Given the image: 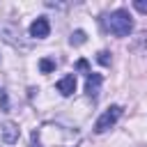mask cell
<instances>
[{
    "instance_id": "cell-1",
    "label": "cell",
    "mask_w": 147,
    "mask_h": 147,
    "mask_svg": "<svg viewBox=\"0 0 147 147\" xmlns=\"http://www.w3.org/2000/svg\"><path fill=\"white\" fill-rule=\"evenodd\" d=\"M108 30L115 34V37H129L131 30H133V18L126 9H115L110 16H108Z\"/></svg>"
},
{
    "instance_id": "cell-2",
    "label": "cell",
    "mask_w": 147,
    "mask_h": 147,
    "mask_svg": "<svg viewBox=\"0 0 147 147\" xmlns=\"http://www.w3.org/2000/svg\"><path fill=\"white\" fill-rule=\"evenodd\" d=\"M119 115H122V106H110L99 119H96V124H94V131L96 133H106L110 126H115V122L119 119Z\"/></svg>"
},
{
    "instance_id": "cell-3",
    "label": "cell",
    "mask_w": 147,
    "mask_h": 147,
    "mask_svg": "<svg viewBox=\"0 0 147 147\" xmlns=\"http://www.w3.org/2000/svg\"><path fill=\"white\" fill-rule=\"evenodd\" d=\"M48 32H51V25H48V18H46V16H39L37 21H32V25H30V37L44 39V37H48Z\"/></svg>"
},
{
    "instance_id": "cell-4",
    "label": "cell",
    "mask_w": 147,
    "mask_h": 147,
    "mask_svg": "<svg viewBox=\"0 0 147 147\" xmlns=\"http://www.w3.org/2000/svg\"><path fill=\"white\" fill-rule=\"evenodd\" d=\"M18 136H21V131H18V126H16L14 122H5V124L0 126V138H2L7 145H14V142L18 140Z\"/></svg>"
},
{
    "instance_id": "cell-5",
    "label": "cell",
    "mask_w": 147,
    "mask_h": 147,
    "mask_svg": "<svg viewBox=\"0 0 147 147\" xmlns=\"http://www.w3.org/2000/svg\"><path fill=\"white\" fill-rule=\"evenodd\" d=\"M101 83H103V78H101V74H90L87 76V80H85V92L94 99L96 94H99V87H101Z\"/></svg>"
},
{
    "instance_id": "cell-6",
    "label": "cell",
    "mask_w": 147,
    "mask_h": 147,
    "mask_svg": "<svg viewBox=\"0 0 147 147\" xmlns=\"http://www.w3.org/2000/svg\"><path fill=\"white\" fill-rule=\"evenodd\" d=\"M57 90H60V94H62V96H69V94H74V90H76V76L71 74V76H64V78H60V80H57Z\"/></svg>"
},
{
    "instance_id": "cell-7",
    "label": "cell",
    "mask_w": 147,
    "mask_h": 147,
    "mask_svg": "<svg viewBox=\"0 0 147 147\" xmlns=\"http://www.w3.org/2000/svg\"><path fill=\"white\" fill-rule=\"evenodd\" d=\"M74 46H80V44H85V32L83 30H76L74 34H71V39H69Z\"/></svg>"
},
{
    "instance_id": "cell-8",
    "label": "cell",
    "mask_w": 147,
    "mask_h": 147,
    "mask_svg": "<svg viewBox=\"0 0 147 147\" xmlns=\"http://www.w3.org/2000/svg\"><path fill=\"white\" fill-rule=\"evenodd\" d=\"M39 69H41L44 74H48V71H53V69H55V62H53V60H48V57H44V60L39 62Z\"/></svg>"
},
{
    "instance_id": "cell-9",
    "label": "cell",
    "mask_w": 147,
    "mask_h": 147,
    "mask_svg": "<svg viewBox=\"0 0 147 147\" xmlns=\"http://www.w3.org/2000/svg\"><path fill=\"white\" fill-rule=\"evenodd\" d=\"M133 7H136L140 14H147V0H133Z\"/></svg>"
},
{
    "instance_id": "cell-10",
    "label": "cell",
    "mask_w": 147,
    "mask_h": 147,
    "mask_svg": "<svg viewBox=\"0 0 147 147\" xmlns=\"http://www.w3.org/2000/svg\"><path fill=\"white\" fill-rule=\"evenodd\" d=\"M96 60H99L101 64H110V53H106V51H101V53L96 55Z\"/></svg>"
},
{
    "instance_id": "cell-11",
    "label": "cell",
    "mask_w": 147,
    "mask_h": 147,
    "mask_svg": "<svg viewBox=\"0 0 147 147\" xmlns=\"http://www.w3.org/2000/svg\"><path fill=\"white\" fill-rule=\"evenodd\" d=\"M76 67H78L80 71H87V76L92 74V71H90V67H87V60H78V62H76Z\"/></svg>"
},
{
    "instance_id": "cell-12",
    "label": "cell",
    "mask_w": 147,
    "mask_h": 147,
    "mask_svg": "<svg viewBox=\"0 0 147 147\" xmlns=\"http://www.w3.org/2000/svg\"><path fill=\"white\" fill-rule=\"evenodd\" d=\"M138 41H140V44H138L136 48H140V46H147V32H140V34H138Z\"/></svg>"
},
{
    "instance_id": "cell-13",
    "label": "cell",
    "mask_w": 147,
    "mask_h": 147,
    "mask_svg": "<svg viewBox=\"0 0 147 147\" xmlns=\"http://www.w3.org/2000/svg\"><path fill=\"white\" fill-rule=\"evenodd\" d=\"M32 147H41V145H39V138H37V133H32Z\"/></svg>"
}]
</instances>
